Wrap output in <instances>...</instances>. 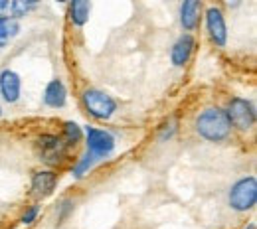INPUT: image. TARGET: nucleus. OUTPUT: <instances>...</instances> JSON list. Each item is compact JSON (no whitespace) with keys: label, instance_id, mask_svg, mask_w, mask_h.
I'll use <instances>...</instances> for the list:
<instances>
[{"label":"nucleus","instance_id":"f257e3e1","mask_svg":"<svg viewBox=\"0 0 257 229\" xmlns=\"http://www.w3.org/2000/svg\"><path fill=\"white\" fill-rule=\"evenodd\" d=\"M196 131L208 142H222L229 136L231 127L225 117V111L220 107L204 109L196 119Z\"/></svg>","mask_w":257,"mask_h":229},{"label":"nucleus","instance_id":"f03ea898","mask_svg":"<svg viewBox=\"0 0 257 229\" xmlns=\"http://www.w3.org/2000/svg\"><path fill=\"white\" fill-rule=\"evenodd\" d=\"M229 207L237 213H245L249 209H253L257 201V180L255 176H245L241 180H237L231 188H229Z\"/></svg>","mask_w":257,"mask_h":229},{"label":"nucleus","instance_id":"7ed1b4c3","mask_svg":"<svg viewBox=\"0 0 257 229\" xmlns=\"http://www.w3.org/2000/svg\"><path fill=\"white\" fill-rule=\"evenodd\" d=\"M81 101H83L85 111L97 121H109L117 113V101L111 95H107L105 91L85 89L81 95Z\"/></svg>","mask_w":257,"mask_h":229},{"label":"nucleus","instance_id":"20e7f679","mask_svg":"<svg viewBox=\"0 0 257 229\" xmlns=\"http://www.w3.org/2000/svg\"><path fill=\"white\" fill-rule=\"evenodd\" d=\"M225 117L229 121V127H235L239 131H249L255 125V107L247 99L235 97L229 101Z\"/></svg>","mask_w":257,"mask_h":229},{"label":"nucleus","instance_id":"39448f33","mask_svg":"<svg viewBox=\"0 0 257 229\" xmlns=\"http://www.w3.org/2000/svg\"><path fill=\"white\" fill-rule=\"evenodd\" d=\"M36 148H38V154L44 162L50 164V166H56V164H62L65 160L69 146L58 134H42L36 140Z\"/></svg>","mask_w":257,"mask_h":229},{"label":"nucleus","instance_id":"423d86ee","mask_svg":"<svg viewBox=\"0 0 257 229\" xmlns=\"http://www.w3.org/2000/svg\"><path fill=\"white\" fill-rule=\"evenodd\" d=\"M85 138H87V152L95 156L97 160H103L113 154L115 150V136L109 131L87 127L85 129Z\"/></svg>","mask_w":257,"mask_h":229},{"label":"nucleus","instance_id":"0eeeda50","mask_svg":"<svg viewBox=\"0 0 257 229\" xmlns=\"http://www.w3.org/2000/svg\"><path fill=\"white\" fill-rule=\"evenodd\" d=\"M206 30L210 40L218 46V48H225L227 44V26H225V18L222 10L218 6H210L206 10Z\"/></svg>","mask_w":257,"mask_h":229},{"label":"nucleus","instance_id":"6e6552de","mask_svg":"<svg viewBox=\"0 0 257 229\" xmlns=\"http://www.w3.org/2000/svg\"><path fill=\"white\" fill-rule=\"evenodd\" d=\"M0 95L6 103H16L22 95V79L12 69L0 71Z\"/></svg>","mask_w":257,"mask_h":229},{"label":"nucleus","instance_id":"1a4fd4ad","mask_svg":"<svg viewBox=\"0 0 257 229\" xmlns=\"http://www.w3.org/2000/svg\"><path fill=\"white\" fill-rule=\"evenodd\" d=\"M194 48H196V40L192 38V34H182L174 42V46L170 50V62H172V66L174 67L186 66L190 62V58H192Z\"/></svg>","mask_w":257,"mask_h":229},{"label":"nucleus","instance_id":"9d476101","mask_svg":"<svg viewBox=\"0 0 257 229\" xmlns=\"http://www.w3.org/2000/svg\"><path fill=\"white\" fill-rule=\"evenodd\" d=\"M58 186V174L52 170H40L32 176V194L36 197H48Z\"/></svg>","mask_w":257,"mask_h":229},{"label":"nucleus","instance_id":"9b49d317","mask_svg":"<svg viewBox=\"0 0 257 229\" xmlns=\"http://www.w3.org/2000/svg\"><path fill=\"white\" fill-rule=\"evenodd\" d=\"M202 2L200 0H184L180 4V24L186 32H194L200 26Z\"/></svg>","mask_w":257,"mask_h":229},{"label":"nucleus","instance_id":"f8f14e48","mask_svg":"<svg viewBox=\"0 0 257 229\" xmlns=\"http://www.w3.org/2000/svg\"><path fill=\"white\" fill-rule=\"evenodd\" d=\"M44 103L52 109H62L67 103V89L62 79H52L44 89Z\"/></svg>","mask_w":257,"mask_h":229},{"label":"nucleus","instance_id":"ddd939ff","mask_svg":"<svg viewBox=\"0 0 257 229\" xmlns=\"http://www.w3.org/2000/svg\"><path fill=\"white\" fill-rule=\"evenodd\" d=\"M89 14H91V2L87 0H73L69 4V20L73 22V26L81 28L87 24L89 20Z\"/></svg>","mask_w":257,"mask_h":229},{"label":"nucleus","instance_id":"4468645a","mask_svg":"<svg viewBox=\"0 0 257 229\" xmlns=\"http://www.w3.org/2000/svg\"><path fill=\"white\" fill-rule=\"evenodd\" d=\"M20 34V24L12 16H2L0 18V50L6 48L16 36Z\"/></svg>","mask_w":257,"mask_h":229},{"label":"nucleus","instance_id":"2eb2a0df","mask_svg":"<svg viewBox=\"0 0 257 229\" xmlns=\"http://www.w3.org/2000/svg\"><path fill=\"white\" fill-rule=\"evenodd\" d=\"M36 8H38V4H36V2H30V0H14V2H10V6H8V10H10V14H12L14 20H18V18H22V16H26V14H30Z\"/></svg>","mask_w":257,"mask_h":229},{"label":"nucleus","instance_id":"dca6fc26","mask_svg":"<svg viewBox=\"0 0 257 229\" xmlns=\"http://www.w3.org/2000/svg\"><path fill=\"white\" fill-rule=\"evenodd\" d=\"M95 162H97V158L95 156H91L89 152H85L81 158H79V162L73 166V170H71V174H73V178L75 180H81L93 166H95Z\"/></svg>","mask_w":257,"mask_h":229},{"label":"nucleus","instance_id":"f3484780","mask_svg":"<svg viewBox=\"0 0 257 229\" xmlns=\"http://www.w3.org/2000/svg\"><path fill=\"white\" fill-rule=\"evenodd\" d=\"M81 136H83V131H81V127L77 125V123H71V121H67L64 125V138L65 144L67 146H75L79 140H81Z\"/></svg>","mask_w":257,"mask_h":229},{"label":"nucleus","instance_id":"a211bd4d","mask_svg":"<svg viewBox=\"0 0 257 229\" xmlns=\"http://www.w3.org/2000/svg\"><path fill=\"white\" fill-rule=\"evenodd\" d=\"M73 199H64L60 205H58V209H56V215H58V223H64L65 219H67V215L73 211Z\"/></svg>","mask_w":257,"mask_h":229},{"label":"nucleus","instance_id":"6ab92c4d","mask_svg":"<svg viewBox=\"0 0 257 229\" xmlns=\"http://www.w3.org/2000/svg\"><path fill=\"white\" fill-rule=\"evenodd\" d=\"M38 211H40V207H38V205H32L30 209H26V213L20 217V221H22L24 225H30V223H34V221H36V217H38Z\"/></svg>","mask_w":257,"mask_h":229},{"label":"nucleus","instance_id":"aec40b11","mask_svg":"<svg viewBox=\"0 0 257 229\" xmlns=\"http://www.w3.org/2000/svg\"><path fill=\"white\" fill-rule=\"evenodd\" d=\"M174 132H176V123H172V127H170V129H168V127H164V131L161 132V140H168Z\"/></svg>","mask_w":257,"mask_h":229},{"label":"nucleus","instance_id":"412c9836","mask_svg":"<svg viewBox=\"0 0 257 229\" xmlns=\"http://www.w3.org/2000/svg\"><path fill=\"white\" fill-rule=\"evenodd\" d=\"M8 6H10V2H6V0H0V18H2V16H6L4 12L8 10Z\"/></svg>","mask_w":257,"mask_h":229},{"label":"nucleus","instance_id":"4be33fe9","mask_svg":"<svg viewBox=\"0 0 257 229\" xmlns=\"http://www.w3.org/2000/svg\"><path fill=\"white\" fill-rule=\"evenodd\" d=\"M245 229H253V223H249V225H247Z\"/></svg>","mask_w":257,"mask_h":229},{"label":"nucleus","instance_id":"5701e85b","mask_svg":"<svg viewBox=\"0 0 257 229\" xmlns=\"http://www.w3.org/2000/svg\"><path fill=\"white\" fill-rule=\"evenodd\" d=\"M0 111H2V109H0ZM0 115H2V113H0Z\"/></svg>","mask_w":257,"mask_h":229}]
</instances>
